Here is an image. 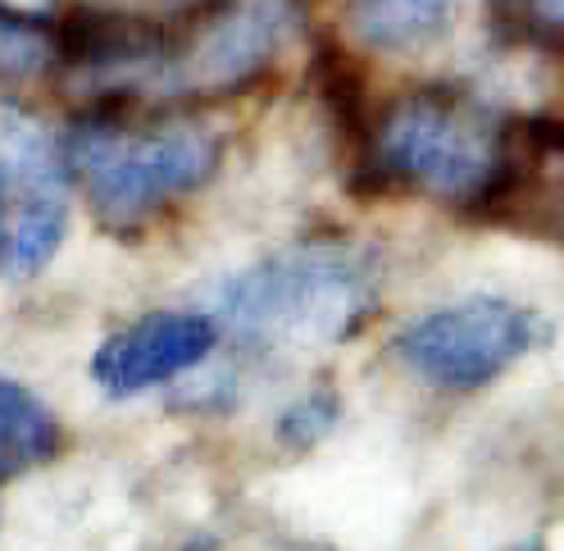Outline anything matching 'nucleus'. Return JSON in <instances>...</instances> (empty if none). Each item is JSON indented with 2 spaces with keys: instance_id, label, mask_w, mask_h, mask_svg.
Returning <instances> with one entry per match:
<instances>
[{
  "instance_id": "obj_12",
  "label": "nucleus",
  "mask_w": 564,
  "mask_h": 551,
  "mask_svg": "<svg viewBox=\"0 0 564 551\" xmlns=\"http://www.w3.org/2000/svg\"><path fill=\"white\" fill-rule=\"evenodd\" d=\"M528 10H533L542 23H551V28L564 32V0H528Z\"/></svg>"
},
{
  "instance_id": "obj_9",
  "label": "nucleus",
  "mask_w": 564,
  "mask_h": 551,
  "mask_svg": "<svg viewBox=\"0 0 564 551\" xmlns=\"http://www.w3.org/2000/svg\"><path fill=\"white\" fill-rule=\"evenodd\" d=\"M59 452V420L14 378H0V484L46 465Z\"/></svg>"
},
{
  "instance_id": "obj_16",
  "label": "nucleus",
  "mask_w": 564,
  "mask_h": 551,
  "mask_svg": "<svg viewBox=\"0 0 564 551\" xmlns=\"http://www.w3.org/2000/svg\"><path fill=\"white\" fill-rule=\"evenodd\" d=\"M169 6H192V0H169Z\"/></svg>"
},
{
  "instance_id": "obj_5",
  "label": "nucleus",
  "mask_w": 564,
  "mask_h": 551,
  "mask_svg": "<svg viewBox=\"0 0 564 551\" xmlns=\"http://www.w3.org/2000/svg\"><path fill=\"white\" fill-rule=\"evenodd\" d=\"M542 324L528 305L506 296H469L429 310L397 337V356L414 378L446 392H474L501 378L538 347Z\"/></svg>"
},
{
  "instance_id": "obj_2",
  "label": "nucleus",
  "mask_w": 564,
  "mask_h": 551,
  "mask_svg": "<svg viewBox=\"0 0 564 551\" xmlns=\"http://www.w3.org/2000/svg\"><path fill=\"white\" fill-rule=\"evenodd\" d=\"M68 174L87 192L100 228L128 233L155 219L169 201L205 187L219 169V137L200 123H123L83 119L64 142Z\"/></svg>"
},
{
  "instance_id": "obj_14",
  "label": "nucleus",
  "mask_w": 564,
  "mask_h": 551,
  "mask_svg": "<svg viewBox=\"0 0 564 551\" xmlns=\"http://www.w3.org/2000/svg\"><path fill=\"white\" fill-rule=\"evenodd\" d=\"M183 551H224L219 542H209V538H196V542H187Z\"/></svg>"
},
{
  "instance_id": "obj_4",
  "label": "nucleus",
  "mask_w": 564,
  "mask_h": 551,
  "mask_svg": "<svg viewBox=\"0 0 564 551\" xmlns=\"http://www.w3.org/2000/svg\"><path fill=\"white\" fill-rule=\"evenodd\" d=\"M68 155L46 123L0 106V273H42L68 233Z\"/></svg>"
},
{
  "instance_id": "obj_3",
  "label": "nucleus",
  "mask_w": 564,
  "mask_h": 551,
  "mask_svg": "<svg viewBox=\"0 0 564 551\" xmlns=\"http://www.w3.org/2000/svg\"><path fill=\"white\" fill-rule=\"evenodd\" d=\"M373 160L392 183L442 201H474L501 174V132L455 96H405L382 115Z\"/></svg>"
},
{
  "instance_id": "obj_10",
  "label": "nucleus",
  "mask_w": 564,
  "mask_h": 551,
  "mask_svg": "<svg viewBox=\"0 0 564 551\" xmlns=\"http://www.w3.org/2000/svg\"><path fill=\"white\" fill-rule=\"evenodd\" d=\"M55 60V46L46 32L23 19V14H10L0 10V78L6 83H28L46 74V64Z\"/></svg>"
},
{
  "instance_id": "obj_6",
  "label": "nucleus",
  "mask_w": 564,
  "mask_h": 551,
  "mask_svg": "<svg viewBox=\"0 0 564 551\" xmlns=\"http://www.w3.org/2000/svg\"><path fill=\"white\" fill-rule=\"evenodd\" d=\"M296 6L292 0H224L192 37L160 60L164 91L219 96L260 78L292 37Z\"/></svg>"
},
{
  "instance_id": "obj_15",
  "label": "nucleus",
  "mask_w": 564,
  "mask_h": 551,
  "mask_svg": "<svg viewBox=\"0 0 564 551\" xmlns=\"http://www.w3.org/2000/svg\"><path fill=\"white\" fill-rule=\"evenodd\" d=\"M510 551H542V547H533V542H528V547H510Z\"/></svg>"
},
{
  "instance_id": "obj_13",
  "label": "nucleus",
  "mask_w": 564,
  "mask_h": 551,
  "mask_svg": "<svg viewBox=\"0 0 564 551\" xmlns=\"http://www.w3.org/2000/svg\"><path fill=\"white\" fill-rule=\"evenodd\" d=\"M55 6V0H0V10H10V14H23V19H37Z\"/></svg>"
},
{
  "instance_id": "obj_8",
  "label": "nucleus",
  "mask_w": 564,
  "mask_h": 551,
  "mask_svg": "<svg viewBox=\"0 0 564 551\" xmlns=\"http://www.w3.org/2000/svg\"><path fill=\"white\" fill-rule=\"evenodd\" d=\"M350 32L382 55H419L446 42L460 0H346Z\"/></svg>"
},
{
  "instance_id": "obj_7",
  "label": "nucleus",
  "mask_w": 564,
  "mask_h": 551,
  "mask_svg": "<svg viewBox=\"0 0 564 551\" xmlns=\"http://www.w3.org/2000/svg\"><path fill=\"white\" fill-rule=\"evenodd\" d=\"M215 352V320L192 310H155L100 342L91 356V378L105 397H137L173 383Z\"/></svg>"
},
{
  "instance_id": "obj_1",
  "label": "nucleus",
  "mask_w": 564,
  "mask_h": 551,
  "mask_svg": "<svg viewBox=\"0 0 564 551\" xmlns=\"http://www.w3.org/2000/svg\"><path fill=\"white\" fill-rule=\"evenodd\" d=\"M373 305V256L356 242L314 237L228 279L219 292V320L264 347H328L360 333Z\"/></svg>"
},
{
  "instance_id": "obj_11",
  "label": "nucleus",
  "mask_w": 564,
  "mask_h": 551,
  "mask_svg": "<svg viewBox=\"0 0 564 551\" xmlns=\"http://www.w3.org/2000/svg\"><path fill=\"white\" fill-rule=\"evenodd\" d=\"M341 415V397L333 388H310L301 401H292L288 410H282V420H278V442L282 446H296V452H305V446L314 442H324L333 433Z\"/></svg>"
}]
</instances>
